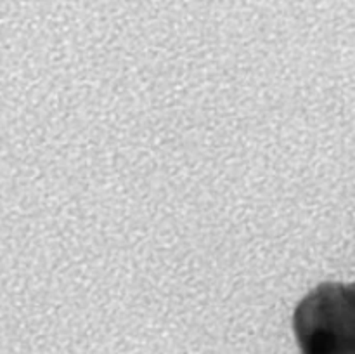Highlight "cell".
I'll return each instance as SVG.
<instances>
[{
	"label": "cell",
	"instance_id": "cell-1",
	"mask_svg": "<svg viewBox=\"0 0 355 354\" xmlns=\"http://www.w3.org/2000/svg\"><path fill=\"white\" fill-rule=\"evenodd\" d=\"M300 354H355V283L328 281L309 292L293 314Z\"/></svg>",
	"mask_w": 355,
	"mask_h": 354
}]
</instances>
